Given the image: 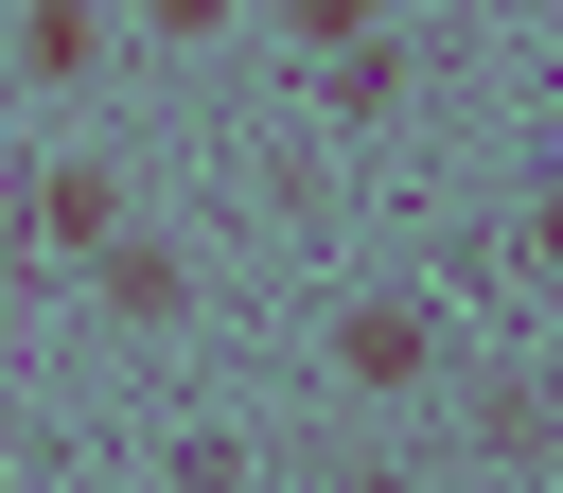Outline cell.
Returning <instances> with one entry per match:
<instances>
[{
	"instance_id": "7a4b0ae2",
	"label": "cell",
	"mask_w": 563,
	"mask_h": 493,
	"mask_svg": "<svg viewBox=\"0 0 563 493\" xmlns=\"http://www.w3.org/2000/svg\"><path fill=\"white\" fill-rule=\"evenodd\" d=\"M106 229H123V176H106V158H53V176H35V246H70V264H88Z\"/></svg>"
},
{
	"instance_id": "8992f818",
	"label": "cell",
	"mask_w": 563,
	"mask_h": 493,
	"mask_svg": "<svg viewBox=\"0 0 563 493\" xmlns=\"http://www.w3.org/2000/svg\"><path fill=\"white\" fill-rule=\"evenodd\" d=\"M123 18H141V35H211L229 0H123Z\"/></svg>"
},
{
	"instance_id": "ba28073f",
	"label": "cell",
	"mask_w": 563,
	"mask_h": 493,
	"mask_svg": "<svg viewBox=\"0 0 563 493\" xmlns=\"http://www.w3.org/2000/svg\"><path fill=\"white\" fill-rule=\"evenodd\" d=\"M352 493H422V475H352Z\"/></svg>"
},
{
	"instance_id": "5b68a950",
	"label": "cell",
	"mask_w": 563,
	"mask_h": 493,
	"mask_svg": "<svg viewBox=\"0 0 563 493\" xmlns=\"http://www.w3.org/2000/svg\"><path fill=\"white\" fill-rule=\"evenodd\" d=\"M282 35H317V53H352V35H369V0H282Z\"/></svg>"
},
{
	"instance_id": "52a82bcc",
	"label": "cell",
	"mask_w": 563,
	"mask_h": 493,
	"mask_svg": "<svg viewBox=\"0 0 563 493\" xmlns=\"http://www.w3.org/2000/svg\"><path fill=\"white\" fill-rule=\"evenodd\" d=\"M528 264H545V282H563V194H545V211H528Z\"/></svg>"
},
{
	"instance_id": "277c9868",
	"label": "cell",
	"mask_w": 563,
	"mask_h": 493,
	"mask_svg": "<svg viewBox=\"0 0 563 493\" xmlns=\"http://www.w3.org/2000/svg\"><path fill=\"white\" fill-rule=\"evenodd\" d=\"M317 88H334V106H352V123H387V106H405V35H352V53H334V70H317Z\"/></svg>"
},
{
	"instance_id": "6da1fadb",
	"label": "cell",
	"mask_w": 563,
	"mask_h": 493,
	"mask_svg": "<svg viewBox=\"0 0 563 493\" xmlns=\"http://www.w3.org/2000/svg\"><path fill=\"white\" fill-rule=\"evenodd\" d=\"M422 370H440V317H422V299H352V317H334V387H369V405H405Z\"/></svg>"
},
{
	"instance_id": "3957f363",
	"label": "cell",
	"mask_w": 563,
	"mask_h": 493,
	"mask_svg": "<svg viewBox=\"0 0 563 493\" xmlns=\"http://www.w3.org/2000/svg\"><path fill=\"white\" fill-rule=\"evenodd\" d=\"M88 282H106V317H176V299H194V264H176L158 229H106V246H88Z\"/></svg>"
}]
</instances>
